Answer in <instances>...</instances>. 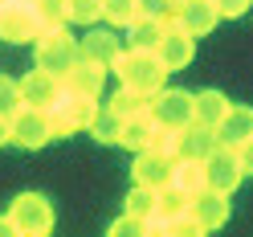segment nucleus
<instances>
[{"label": "nucleus", "instance_id": "f257e3e1", "mask_svg": "<svg viewBox=\"0 0 253 237\" xmlns=\"http://www.w3.org/2000/svg\"><path fill=\"white\" fill-rule=\"evenodd\" d=\"M110 70L119 74V86L131 90L135 98H151V94H160L168 86V74H171L164 61H160L155 49H131V45L110 61Z\"/></svg>", "mask_w": 253, "mask_h": 237}, {"label": "nucleus", "instance_id": "f03ea898", "mask_svg": "<svg viewBox=\"0 0 253 237\" xmlns=\"http://www.w3.org/2000/svg\"><path fill=\"white\" fill-rule=\"evenodd\" d=\"M45 110H49V123H53V139H66V135H78V131H90L94 115H98V102L90 94H74V90L61 86V94Z\"/></svg>", "mask_w": 253, "mask_h": 237}, {"label": "nucleus", "instance_id": "7ed1b4c3", "mask_svg": "<svg viewBox=\"0 0 253 237\" xmlns=\"http://www.w3.org/2000/svg\"><path fill=\"white\" fill-rule=\"evenodd\" d=\"M8 221H12V229L21 237H45L53 229V204L41 192H21L8 204Z\"/></svg>", "mask_w": 253, "mask_h": 237}, {"label": "nucleus", "instance_id": "20e7f679", "mask_svg": "<svg viewBox=\"0 0 253 237\" xmlns=\"http://www.w3.org/2000/svg\"><path fill=\"white\" fill-rule=\"evenodd\" d=\"M78 57H82V45H78V37L66 33V29H49V33L37 37V66H41V70L66 78V74L74 70Z\"/></svg>", "mask_w": 253, "mask_h": 237}, {"label": "nucleus", "instance_id": "39448f33", "mask_svg": "<svg viewBox=\"0 0 253 237\" xmlns=\"http://www.w3.org/2000/svg\"><path fill=\"white\" fill-rule=\"evenodd\" d=\"M8 119H12V143L25 147V151H37V147H45L53 139V123H49V110L45 106L21 102Z\"/></svg>", "mask_w": 253, "mask_h": 237}, {"label": "nucleus", "instance_id": "423d86ee", "mask_svg": "<svg viewBox=\"0 0 253 237\" xmlns=\"http://www.w3.org/2000/svg\"><path fill=\"white\" fill-rule=\"evenodd\" d=\"M147 110H151V119L160 123L164 131H180V127L192 123V94L164 86L160 94H151V98H147Z\"/></svg>", "mask_w": 253, "mask_h": 237}, {"label": "nucleus", "instance_id": "0eeeda50", "mask_svg": "<svg viewBox=\"0 0 253 237\" xmlns=\"http://www.w3.org/2000/svg\"><path fill=\"white\" fill-rule=\"evenodd\" d=\"M45 33V25L41 17L33 12V4H0V41H8V45H29Z\"/></svg>", "mask_w": 253, "mask_h": 237}, {"label": "nucleus", "instance_id": "6e6552de", "mask_svg": "<svg viewBox=\"0 0 253 237\" xmlns=\"http://www.w3.org/2000/svg\"><path fill=\"white\" fill-rule=\"evenodd\" d=\"M155 53L168 70H184L188 61L196 53V37L188 33L180 21H164V33H160V45H155Z\"/></svg>", "mask_w": 253, "mask_h": 237}, {"label": "nucleus", "instance_id": "1a4fd4ad", "mask_svg": "<svg viewBox=\"0 0 253 237\" xmlns=\"http://www.w3.org/2000/svg\"><path fill=\"white\" fill-rule=\"evenodd\" d=\"M209 184L212 188H220V192H237V184L245 180V168H241V155H237V147H229V143H216V151L209 155Z\"/></svg>", "mask_w": 253, "mask_h": 237}, {"label": "nucleus", "instance_id": "9d476101", "mask_svg": "<svg viewBox=\"0 0 253 237\" xmlns=\"http://www.w3.org/2000/svg\"><path fill=\"white\" fill-rule=\"evenodd\" d=\"M171 168H176V160H171L168 151L147 147V151H135V168H131V176H135V184L168 188V184H171Z\"/></svg>", "mask_w": 253, "mask_h": 237}, {"label": "nucleus", "instance_id": "9b49d317", "mask_svg": "<svg viewBox=\"0 0 253 237\" xmlns=\"http://www.w3.org/2000/svg\"><path fill=\"white\" fill-rule=\"evenodd\" d=\"M106 61H94V57H78L74 61V70L61 78V86L74 90V94H90V98H98L102 86H106Z\"/></svg>", "mask_w": 253, "mask_h": 237}, {"label": "nucleus", "instance_id": "f8f14e48", "mask_svg": "<svg viewBox=\"0 0 253 237\" xmlns=\"http://www.w3.org/2000/svg\"><path fill=\"white\" fill-rule=\"evenodd\" d=\"M171 21H180L192 37H204V33H212L216 21H220V12L212 0H176V12H171Z\"/></svg>", "mask_w": 253, "mask_h": 237}, {"label": "nucleus", "instance_id": "ddd939ff", "mask_svg": "<svg viewBox=\"0 0 253 237\" xmlns=\"http://www.w3.org/2000/svg\"><path fill=\"white\" fill-rule=\"evenodd\" d=\"M192 217L200 221V229L209 233V229H220L229 221V192H220V188H204V192L192 196Z\"/></svg>", "mask_w": 253, "mask_h": 237}, {"label": "nucleus", "instance_id": "4468645a", "mask_svg": "<svg viewBox=\"0 0 253 237\" xmlns=\"http://www.w3.org/2000/svg\"><path fill=\"white\" fill-rule=\"evenodd\" d=\"M57 94H61V78L41 66L21 78V102H29V106H49Z\"/></svg>", "mask_w": 253, "mask_h": 237}, {"label": "nucleus", "instance_id": "2eb2a0df", "mask_svg": "<svg viewBox=\"0 0 253 237\" xmlns=\"http://www.w3.org/2000/svg\"><path fill=\"white\" fill-rule=\"evenodd\" d=\"M160 131H164V127L151 119V110L143 106V110H135V115L126 119V127H123V143H119V147H131V151H147V147H155Z\"/></svg>", "mask_w": 253, "mask_h": 237}, {"label": "nucleus", "instance_id": "dca6fc26", "mask_svg": "<svg viewBox=\"0 0 253 237\" xmlns=\"http://www.w3.org/2000/svg\"><path fill=\"white\" fill-rule=\"evenodd\" d=\"M249 135H253V106H233L229 102L225 119L216 123V139H220V143H229V147H241Z\"/></svg>", "mask_w": 253, "mask_h": 237}, {"label": "nucleus", "instance_id": "f3484780", "mask_svg": "<svg viewBox=\"0 0 253 237\" xmlns=\"http://www.w3.org/2000/svg\"><path fill=\"white\" fill-rule=\"evenodd\" d=\"M78 45H82V57L106 61V66H110V61H115V57L126 49V45L119 41V29H98V33H86Z\"/></svg>", "mask_w": 253, "mask_h": 237}, {"label": "nucleus", "instance_id": "a211bd4d", "mask_svg": "<svg viewBox=\"0 0 253 237\" xmlns=\"http://www.w3.org/2000/svg\"><path fill=\"white\" fill-rule=\"evenodd\" d=\"M171 184L180 188V192L196 196L209 188V164L204 160H176V168H171Z\"/></svg>", "mask_w": 253, "mask_h": 237}, {"label": "nucleus", "instance_id": "6ab92c4d", "mask_svg": "<svg viewBox=\"0 0 253 237\" xmlns=\"http://www.w3.org/2000/svg\"><path fill=\"white\" fill-rule=\"evenodd\" d=\"M225 110H229V98H225L220 90H196V94H192V119H196V123L216 127V123L225 119Z\"/></svg>", "mask_w": 253, "mask_h": 237}, {"label": "nucleus", "instance_id": "aec40b11", "mask_svg": "<svg viewBox=\"0 0 253 237\" xmlns=\"http://www.w3.org/2000/svg\"><path fill=\"white\" fill-rule=\"evenodd\" d=\"M123 127H126V119L106 102V106H98V115H94L90 135L98 139V143H123Z\"/></svg>", "mask_w": 253, "mask_h": 237}, {"label": "nucleus", "instance_id": "412c9836", "mask_svg": "<svg viewBox=\"0 0 253 237\" xmlns=\"http://www.w3.org/2000/svg\"><path fill=\"white\" fill-rule=\"evenodd\" d=\"M164 33V21H151V17H139L131 29H126V45L131 49H155Z\"/></svg>", "mask_w": 253, "mask_h": 237}, {"label": "nucleus", "instance_id": "4be33fe9", "mask_svg": "<svg viewBox=\"0 0 253 237\" xmlns=\"http://www.w3.org/2000/svg\"><path fill=\"white\" fill-rule=\"evenodd\" d=\"M102 21H110L115 29H131L139 21V4L135 0H102Z\"/></svg>", "mask_w": 253, "mask_h": 237}, {"label": "nucleus", "instance_id": "5701e85b", "mask_svg": "<svg viewBox=\"0 0 253 237\" xmlns=\"http://www.w3.org/2000/svg\"><path fill=\"white\" fill-rule=\"evenodd\" d=\"M33 12L41 17L45 33H49V29H66V25H70V8H66V0H33Z\"/></svg>", "mask_w": 253, "mask_h": 237}, {"label": "nucleus", "instance_id": "b1692460", "mask_svg": "<svg viewBox=\"0 0 253 237\" xmlns=\"http://www.w3.org/2000/svg\"><path fill=\"white\" fill-rule=\"evenodd\" d=\"M155 204H160V188H147V184H135L131 192H126V213H135V217H151L155 213Z\"/></svg>", "mask_w": 253, "mask_h": 237}, {"label": "nucleus", "instance_id": "393cba45", "mask_svg": "<svg viewBox=\"0 0 253 237\" xmlns=\"http://www.w3.org/2000/svg\"><path fill=\"white\" fill-rule=\"evenodd\" d=\"M66 8H70V25L102 21V0H66Z\"/></svg>", "mask_w": 253, "mask_h": 237}, {"label": "nucleus", "instance_id": "a878e982", "mask_svg": "<svg viewBox=\"0 0 253 237\" xmlns=\"http://www.w3.org/2000/svg\"><path fill=\"white\" fill-rule=\"evenodd\" d=\"M139 4V17H151V21H171L176 12V0H135Z\"/></svg>", "mask_w": 253, "mask_h": 237}, {"label": "nucleus", "instance_id": "bb28decb", "mask_svg": "<svg viewBox=\"0 0 253 237\" xmlns=\"http://www.w3.org/2000/svg\"><path fill=\"white\" fill-rule=\"evenodd\" d=\"M17 106H21V82H12V78L0 74V110H4V115H12Z\"/></svg>", "mask_w": 253, "mask_h": 237}, {"label": "nucleus", "instance_id": "cd10ccee", "mask_svg": "<svg viewBox=\"0 0 253 237\" xmlns=\"http://www.w3.org/2000/svg\"><path fill=\"white\" fill-rule=\"evenodd\" d=\"M126 233H147V221L135 213H123L115 225H110V237H126Z\"/></svg>", "mask_w": 253, "mask_h": 237}, {"label": "nucleus", "instance_id": "c85d7f7f", "mask_svg": "<svg viewBox=\"0 0 253 237\" xmlns=\"http://www.w3.org/2000/svg\"><path fill=\"white\" fill-rule=\"evenodd\" d=\"M216 12H220V21H233V17H245L253 0H212Z\"/></svg>", "mask_w": 253, "mask_h": 237}, {"label": "nucleus", "instance_id": "c756f323", "mask_svg": "<svg viewBox=\"0 0 253 237\" xmlns=\"http://www.w3.org/2000/svg\"><path fill=\"white\" fill-rule=\"evenodd\" d=\"M237 155H241V168H245V176H253V135L245 139L241 147H237Z\"/></svg>", "mask_w": 253, "mask_h": 237}, {"label": "nucleus", "instance_id": "7c9ffc66", "mask_svg": "<svg viewBox=\"0 0 253 237\" xmlns=\"http://www.w3.org/2000/svg\"><path fill=\"white\" fill-rule=\"evenodd\" d=\"M4 143H12V119L0 110V147H4Z\"/></svg>", "mask_w": 253, "mask_h": 237}, {"label": "nucleus", "instance_id": "2f4dec72", "mask_svg": "<svg viewBox=\"0 0 253 237\" xmlns=\"http://www.w3.org/2000/svg\"><path fill=\"white\" fill-rule=\"evenodd\" d=\"M0 233H4V237H8V233H17V229H12V221H8V213L0 217Z\"/></svg>", "mask_w": 253, "mask_h": 237}]
</instances>
